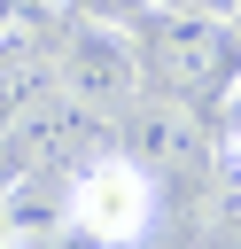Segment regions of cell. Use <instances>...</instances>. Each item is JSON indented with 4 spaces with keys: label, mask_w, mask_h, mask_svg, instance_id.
<instances>
[{
    "label": "cell",
    "mask_w": 241,
    "mask_h": 249,
    "mask_svg": "<svg viewBox=\"0 0 241 249\" xmlns=\"http://www.w3.org/2000/svg\"><path fill=\"white\" fill-rule=\"evenodd\" d=\"M47 8L39 0H0V62H23V54H47Z\"/></svg>",
    "instance_id": "5b68a950"
},
{
    "label": "cell",
    "mask_w": 241,
    "mask_h": 249,
    "mask_svg": "<svg viewBox=\"0 0 241 249\" xmlns=\"http://www.w3.org/2000/svg\"><path fill=\"white\" fill-rule=\"evenodd\" d=\"M86 16H124V8H148V0H78Z\"/></svg>",
    "instance_id": "ba28073f"
},
{
    "label": "cell",
    "mask_w": 241,
    "mask_h": 249,
    "mask_svg": "<svg viewBox=\"0 0 241 249\" xmlns=\"http://www.w3.org/2000/svg\"><path fill=\"white\" fill-rule=\"evenodd\" d=\"M0 249H16V210H8V195H0Z\"/></svg>",
    "instance_id": "9c48e42d"
},
{
    "label": "cell",
    "mask_w": 241,
    "mask_h": 249,
    "mask_svg": "<svg viewBox=\"0 0 241 249\" xmlns=\"http://www.w3.org/2000/svg\"><path fill=\"white\" fill-rule=\"evenodd\" d=\"M47 86H54V62H47V54L0 62V132H8V124H16V117H23V109H31L39 93H47Z\"/></svg>",
    "instance_id": "8992f818"
},
{
    "label": "cell",
    "mask_w": 241,
    "mask_h": 249,
    "mask_svg": "<svg viewBox=\"0 0 241 249\" xmlns=\"http://www.w3.org/2000/svg\"><path fill=\"white\" fill-rule=\"evenodd\" d=\"M155 8H179V16H241V0H155Z\"/></svg>",
    "instance_id": "52a82bcc"
},
{
    "label": "cell",
    "mask_w": 241,
    "mask_h": 249,
    "mask_svg": "<svg viewBox=\"0 0 241 249\" xmlns=\"http://www.w3.org/2000/svg\"><path fill=\"white\" fill-rule=\"evenodd\" d=\"M225 163H233V187H241V132L225 140Z\"/></svg>",
    "instance_id": "30bf717a"
},
{
    "label": "cell",
    "mask_w": 241,
    "mask_h": 249,
    "mask_svg": "<svg viewBox=\"0 0 241 249\" xmlns=\"http://www.w3.org/2000/svg\"><path fill=\"white\" fill-rule=\"evenodd\" d=\"M140 39L117 23V16H86L78 8V23L62 31V47H54V86L78 101V109H93V117H117V109H132L140 101Z\"/></svg>",
    "instance_id": "7a4b0ae2"
},
{
    "label": "cell",
    "mask_w": 241,
    "mask_h": 249,
    "mask_svg": "<svg viewBox=\"0 0 241 249\" xmlns=\"http://www.w3.org/2000/svg\"><path fill=\"white\" fill-rule=\"evenodd\" d=\"M124 156L132 163H148L155 179L163 171H194L202 163V109H187V101H132L124 109Z\"/></svg>",
    "instance_id": "277c9868"
},
{
    "label": "cell",
    "mask_w": 241,
    "mask_h": 249,
    "mask_svg": "<svg viewBox=\"0 0 241 249\" xmlns=\"http://www.w3.org/2000/svg\"><path fill=\"white\" fill-rule=\"evenodd\" d=\"M70 226H78L86 241H101V249L148 241V226H155V171L132 163L124 148L86 156V163L70 171Z\"/></svg>",
    "instance_id": "3957f363"
},
{
    "label": "cell",
    "mask_w": 241,
    "mask_h": 249,
    "mask_svg": "<svg viewBox=\"0 0 241 249\" xmlns=\"http://www.w3.org/2000/svg\"><path fill=\"white\" fill-rule=\"evenodd\" d=\"M155 70H163V93L187 101V109H225L241 93V23L233 16H179L163 8V31H155Z\"/></svg>",
    "instance_id": "6da1fadb"
}]
</instances>
